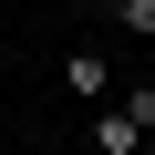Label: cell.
Here are the masks:
<instances>
[{"instance_id": "7a4b0ae2", "label": "cell", "mask_w": 155, "mask_h": 155, "mask_svg": "<svg viewBox=\"0 0 155 155\" xmlns=\"http://www.w3.org/2000/svg\"><path fill=\"white\" fill-rule=\"evenodd\" d=\"M62 83H72V104H104V93H114V72H104V52H72V62H62Z\"/></svg>"}, {"instance_id": "6da1fadb", "label": "cell", "mask_w": 155, "mask_h": 155, "mask_svg": "<svg viewBox=\"0 0 155 155\" xmlns=\"http://www.w3.org/2000/svg\"><path fill=\"white\" fill-rule=\"evenodd\" d=\"M93 155H145V124H134L124 104H104V114H93Z\"/></svg>"}, {"instance_id": "3957f363", "label": "cell", "mask_w": 155, "mask_h": 155, "mask_svg": "<svg viewBox=\"0 0 155 155\" xmlns=\"http://www.w3.org/2000/svg\"><path fill=\"white\" fill-rule=\"evenodd\" d=\"M114 31L124 41H155V0H114Z\"/></svg>"}]
</instances>
